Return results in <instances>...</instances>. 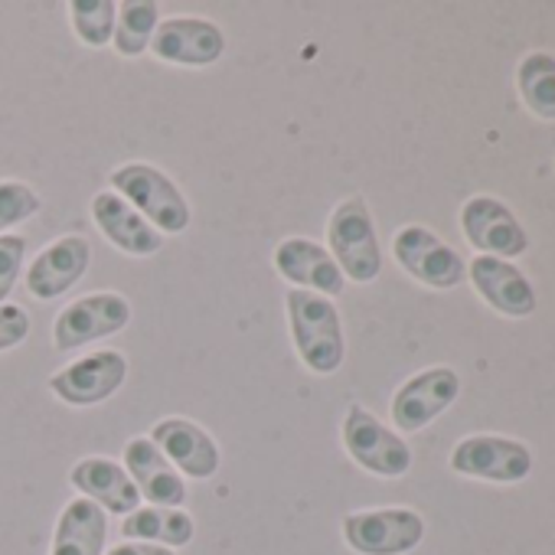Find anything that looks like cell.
I'll list each match as a JSON object with an SVG mask.
<instances>
[{
	"label": "cell",
	"instance_id": "cell-1",
	"mask_svg": "<svg viewBox=\"0 0 555 555\" xmlns=\"http://www.w3.org/2000/svg\"><path fill=\"white\" fill-rule=\"evenodd\" d=\"M288 324H292V340L298 347V357L305 366L318 376H331L344 366L347 344H344V324L331 298L314 295V292H288Z\"/></svg>",
	"mask_w": 555,
	"mask_h": 555
},
{
	"label": "cell",
	"instance_id": "cell-2",
	"mask_svg": "<svg viewBox=\"0 0 555 555\" xmlns=\"http://www.w3.org/2000/svg\"><path fill=\"white\" fill-rule=\"evenodd\" d=\"M112 193L138 209L160 235H177L190 225V203L177 183L151 164H125L112 173Z\"/></svg>",
	"mask_w": 555,
	"mask_h": 555
},
{
	"label": "cell",
	"instance_id": "cell-3",
	"mask_svg": "<svg viewBox=\"0 0 555 555\" xmlns=\"http://www.w3.org/2000/svg\"><path fill=\"white\" fill-rule=\"evenodd\" d=\"M327 242L334 251V261L340 271L357 285H370L383 271V251L376 238V225L370 216V206L360 196L344 199L327 225Z\"/></svg>",
	"mask_w": 555,
	"mask_h": 555
},
{
	"label": "cell",
	"instance_id": "cell-4",
	"mask_svg": "<svg viewBox=\"0 0 555 555\" xmlns=\"http://www.w3.org/2000/svg\"><path fill=\"white\" fill-rule=\"evenodd\" d=\"M344 539L360 555H405L425 539V519L415 509H363L344 519Z\"/></svg>",
	"mask_w": 555,
	"mask_h": 555
},
{
	"label": "cell",
	"instance_id": "cell-5",
	"mask_svg": "<svg viewBox=\"0 0 555 555\" xmlns=\"http://www.w3.org/2000/svg\"><path fill=\"white\" fill-rule=\"evenodd\" d=\"M344 444L350 457L370 474L402 477L412 467V448L363 405H350L344 418Z\"/></svg>",
	"mask_w": 555,
	"mask_h": 555
},
{
	"label": "cell",
	"instance_id": "cell-6",
	"mask_svg": "<svg viewBox=\"0 0 555 555\" xmlns=\"http://www.w3.org/2000/svg\"><path fill=\"white\" fill-rule=\"evenodd\" d=\"M392 251H396V261L415 278V282L438 288V292L457 288L467 274L464 258L425 225H405L392 238Z\"/></svg>",
	"mask_w": 555,
	"mask_h": 555
},
{
	"label": "cell",
	"instance_id": "cell-7",
	"mask_svg": "<svg viewBox=\"0 0 555 555\" xmlns=\"http://www.w3.org/2000/svg\"><path fill=\"white\" fill-rule=\"evenodd\" d=\"M451 470L493 483H519L532 470V454L522 441L500 435H470L451 451Z\"/></svg>",
	"mask_w": 555,
	"mask_h": 555
},
{
	"label": "cell",
	"instance_id": "cell-8",
	"mask_svg": "<svg viewBox=\"0 0 555 555\" xmlns=\"http://www.w3.org/2000/svg\"><path fill=\"white\" fill-rule=\"evenodd\" d=\"M131 321V305L115 295V292H99L86 295L76 305H69L53 327V344L56 350H76L86 344H95L102 337L121 334Z\"/></svg>",
	"mask_w": 555,
	"mask_h": 555
},
{
	"label": "cell",
	"instance_id": "cell-9",
	"mask_svg": "<svg viewBox=\"0 0 555 555\" xmlns=\"http://www.w3.org/2000/svg\"><path fill=\"white\" fill-rule=\"evenodd\" d=\"M461 396V379L448 366H431L418 376H412L396 396H392V422L399 431L412 435L431 425L451 402Z\"/></svg>",
	"mask_w": 555,
	"mask_h": 555
},
{
	"label": "cell",
	"instance_id": "cell-10",
	"mask_svg": "<svg viewBox=\"0 0 555 555\" xmlns=\"http://www.w3.org/2000/svg\"><path fill=\"white\" fill-rule=\"evenodd\" d=\"M157 60L177 66H212L225 53V34L203 17H167L147 47Z\"/></svg>",
	"mask_w": 555,
	"mask_h": 555
},
{
	"label": "cell",
	"instance_id": "cell-11",
	"mask_svg": "<svg viewBox=\"0 0 555 555\" xmlns=\"http://www.w3.org/2000/svg\"><path fill=\"white\" fill-rule=\"evenodd\" d=\"M461 229L477 251L496 258H516L526 251L529 238L513 209H506L496 196H470L461 209Z\"/></svg>",
	"mask_w": 555,
	"mask_h": 555
},
{
	"label": "cell",
	"instance_id": "cell-12",
	"mask_svg": "<svg viewBox=\"0 0 555 555\" xmlns=\"http://www.w3.org/2000/svg\"><path fill=\"white\" fill-rule=\"evenodd\" d=\"M128 376V360L118 350H99L92 357H82L79 363L66 366L50 379V389L66 405H95L105 402L121 389Z\"/></svg>",
	"mask_w": 555,
	"mask_h": 555
},
{
	"label": "cell",
	"instance_id": "cell-13",
	"mask_svg": "<svg viewBox=\"0 0 555 555\" xmlns=\"http://www.w3.org/2000/svg\"><path fill=\"white\" fill-rule=\"evenodd\" d=\"M92 245L86 235H63L50 242L27 271V292L40 301H56L89 271Z\"/></svg>",
	"mask_w": 555,
	"mask_h": 555
},
{
	"label": "cell",
	"instance_id": "cell-14",
	"mask_svg": "<svg viewBox=\"0 0 555 555\" xmlns=\"http://www.w3.org/2000/svg\"><path fill=\"white\" fill-rule=\"evenodd\" d=\"M274 268L282 271L292 285H298L301 292H314L324 298H337L344 295V271L334 261V255L311 242V238H285L274 248Z\"/></svg>",
	"mask_w": 555,
	"mask_h": 555
},
{
	"label": "cell",
	"instance_id": "cell-15",
	"mask_svg": "<svg viewBox=\"0 0 555 555\" xmlns=\"http://www.w3.org/2000/svg\"><path fill=\"white\" fill-rule=\"evenodd\" d=\"M470 282L477 295L503 318H529L535 311V292L526 282V274L496 255H477L470 261Z\"/></svg>",
	"mask_w": 555,
	"mask_h": 555
},
{
	"label": "cell",
	"instance_id": "cell-16",
	"mask_svg": "<svg viewBox=\"0 0 555 555\" xmlns=\"http://www.w3.org/2000/svg\"><path fill=\"white\" fill-rule=\"evenodd\" d=\"M154 444L160 448V454L180 467L186 477H196V480H206L219 470V448L216 441L190 418H164L154 425L151 431Z\"/></svg>",
	"mask_w": 555,
	"mask_h": 555
},
{
	"label": "cell",
	"instance_id": "cell-17",
	"mask_svg": "<svg viewBox=\"0 0 555 555\" xmlns=\"http://www.w3.org/2000/svg\"><path fill=\"white\" fill-rule=\"evenodd\" d=\"M125 464H128V477L134 480L138 493L147 496L154 506L180 509L186 503V483H183L180 470L160 454V448L151 438L128 441Z\"/></svg>",
	"mask_w": 555,
	"mask_h": 555
},
{
	"label": "cell",
	"instance_id": "cell-18",
	"mask_svg": "<svg viewBox=\"0 0 555 555\" xmlns=\"http://www.w3.org/2000/svg\"><path fill=\"white\" fill-rule=\"evenodd\" d=\"M92 219L102 229V235L112 245H118L125 255H154L164 245V235L138 209H131L112 190L95 193V199H92Z\"/></svg>",
	"mask_w": 555,
	"mask_h": 555
},
{
	"label": "cell",
	"instance_id": "cell-19",
	"mask_svg": "<svg viewBox=\"0 0 555 555\" xmlns=\"http://www.w3.org/2000/svg\"><path fill=\"white\" fill-rule=\"evenodd\" d=\"M69 480H73V487L86 500L102 506L108 516L112 513H125L128 516L141 503V493H138L134 480L128 477V470L121 464L108 461V457H86V461H79L73 467Z\"/></svg>",
	"mask_w": 555,
	"mask_h": 555
},
{
	"label": "cell",
	"instance_id": "cell-20",
	"mask_svg": "<svg viewBox=\"0 0 555 555\" xmlns=\"http://www.w3.org/2000/svg\"><path fill=\"white\" fill-rule=\"evenodd\" d=\"M108 539V513L86 496L66 503L50 555H102Z\"/></svg>",
	"mask_w": 555,
	"mask_h": 555
},
{
	"label": "cell",
	"instance_id": "cell-21",
	"mask_svg": "<svg viewBox=\"0 0 555 555\" xmlns=\"http://www.w3.org/2000/svg\"><path fill=\"white\" fill-rule=\"evenodd\" d=\"M193 519L183 509H170V506H144L125 516L121 522V535L125 539H141V542H154V545H186L193 542Z\"/></svg>",
	"mask_w": 555,
	"mask_h": 555
},
{
	"label": "cell",
	"instance_id": "cell-22",
	"mask_svg": "<svg viewBox=\"0 0 555 555\" xmlns=\"http://www.w3.org/2000/svg\"><path fill=\"white\" fill-rule=\"evenodd\" d=\"M516 86L526 108L542 118L555 121V56L552 53H529L516 69Z\"/></svg>",
	"mask_w": 555,
	"mask_h": 555
},
{
	"label": "cell",
	"instance_id": "cell-23",
	"mask_svg": "<svg viewBox=\"0 0 555 555\" xmlns=\"http://www.w3.org/2000/svg\"><path fill=\"white\" fill-rule=\"evenodd\" d=\"M160 24V8L154 0H128V4L118 8V21H115V50L121 56H141L151 40H154V30Z\"/></svg>",
	"mask_w": 555,
	"mask_h": 555
},
{
	"label": "cell",
	"instance_id": "cell-24",
	"mask_svg": "<svg viewBox=\"0 0 555 555\" xmlns=\"http://www.w3.org/2000/svg\"><path fill=\"white\" fill-rule=\"evenodd\" d=\"M69 14H73V30L79 34L82 43L105 47L115 37V21H118L115 0H73Z\"/></svg>",
	"mask_w": 555,
	"mask_h": 555
},
{
	"label": "cell",
	"instance_id": "cell-25",
	"mask_svg": "<svg viewBox=\"0 0 555 555\" xmlns=\"http://www.w3.org/2000/svg\"><path fill=\"white\" fill-rule=\"evenodd\" d=\"M43 206L40 193L21 180H4L0 183V232H4L8 225H17L30 216H37Z\"/></svg>",
	"mask_w": 555,
	"mask_h": 555
},
{
	"label": "cell",
	"instance_id": "cell-26",
	"mask_svg": "<svg viewBox=\"0 0 555 555\" xmlns=\"http://www.w3.org/2000/svg\"><path fill=\"white\" fill-rule=\"evenodd\" d=\"M27 255V238L24 235H0V305H4L17 285L21 268Z\"/></svg>",
	"mask_w": 555,
	"mask_h": 555
},
{
	"label": "cell",
	"instance_id": "cell-27",
	"mask_svg": "<svg viewBox=\"0 0 555 555\" xmlns=\"http://www.w3.org/2000/svg\"><path fill=\"white\" fill-rule=\"evenodd\" d=\"M30 337V314L17 305H0V353L21 347Z\"/></svg>",
	"mask_w": 555,
	"mask_h": 555
},
{
	"label": "cell",
	"instance_id": "cell-28",
	"mask_svg": "<svg viewBox=\"0 0 555 555\" xmlns=\"http://www.w3.org/2000/svg\"><path fill=\"white\" fill-rule=\"evenodd\" d=\"M108 555H173L167 545H154V542H121L115 548H108Z\"/></svg>",
	"mask_w": 555,
	"mask_h": 555
}]
</instances>
